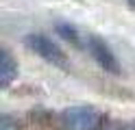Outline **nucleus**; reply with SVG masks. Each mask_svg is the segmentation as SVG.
<instances>
[{
  "instance_id": "obj_3",
  "label": "nucleus",
  "mask_w": 135,
  "mask_h": 130,
  "mask_svg": "<svg viewBox=\"0 0 135 130\" xmlns=\"http://www.w3.org/2000/svg\"><path fill=\"white\" fill-rule=\"evenodd\" d=\"M24 43H26L37 56L48 61V63H52V65H65L63 50L59 48L57 41H52L48 35H44V33H31V35H26Z\"/></svg>"
},
{
  "instance_id": "obj_2",
  "label": "nucleus",
  "mask_w": 135,
  "mask_h": 130,
  "mask_svg": "<svg viewBox=\"0 0 135 130\" xmlns=\"http://www.w3.org/2000/svg\"><path fill=\"white\" fill-rule=\"evenodd\" d=\"M83 46H85V50L89 52V56L94 59L105 72H109V74H118L120 72V63H118L113 50L109 48V43H105V39H100L98 35H89L87 33L85 39H83Z\"/></svg>"
},
{
  "instance_id": "obj_6",
  "label": "nucleus",
  "mask_w": 135,
  "mask_h": 130,
  "mask_svg": "<svg viewBox=\"0 0 135 130\" xmlns=\"http://www.w3.org/2000/svg\"><path fill=\"white\" fill-rule=\"evenodd\" d=\"M0 130H20V128H18V121L11 115H2L0 117Z\"/></svg>"
},
{
  "instance_id": "obj_5",
  "label": "nucleus",
  "mask_w": 135,
  "mask_h": 130,
  "mask_svg": "<svg viewBox=\"0 0 135 130\" xmlns=\"http://www.w3.org/2000/svg\"><path fill=\"white\" fill-rule=\"evenodd\" d=\"M57 33L61 35V39H65V41H70V43H74V46H83V39H85V35H81L79 30H76V26H72V24H57Z\"/></svg>"
},
{
  "instance_id": "obj_1",
  "label": "nucleus",
  "mask_w": 135,
  "mask_h": 130,
  "mask_svg": "<svg viewBox=\"0 0 135 130\" xmlns=\"http://www.w3.org/2000/svg\"><path fill=\"white\" fill-rule=\"evenodd\" d=\"M59 121L63 130H96L100 126V113L94 106L76 104V106H68L61 113Z\"/></svg>"
},
{
  "instance_id": "obj_4",
  "label": "nucleus",
  "mask_w": 135,
  "mask_h": 130,
  "mask_svg": "<svg viewBox=\"0 0 135 130\" xmlns=\"http://www.w3.org/2000/svg\"><path fill=\"white\" fill-rule=\"evenodd\" d=\"M15 78H18V61L11 56L9 50H2L0 52V87L7 89Z\"/></svg>"
}]
</instances>
